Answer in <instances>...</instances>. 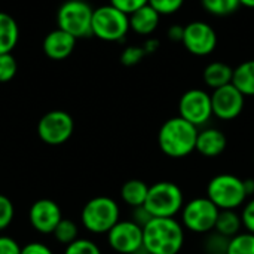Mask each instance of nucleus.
<instances>
[{"mask_svg":"<svg viewBox=\"0 0 254 254\" xmlns=\"http://www.w3.org/2000/svg\"><path fill=\"white\" fill-rule=\"evenodd\" d=\"M185 246V228L174 217H153L143 228V247L149 254H179Z\"/></svg>","mask_w":254,"mask_h":254,"instance_id":"1","label":"nucleus"},{"mask_svg":"<svg viewBox=\"0 0 254 254\" xmlns=\"http://www.w3.org/2000/svg\"><path fill=\"white\" fill-rule=\"evenodd\" d=\"M198 128L180 116L171 118L162 124L158 132V144L164 155L173 159H182L195 152Z\"/></svg>","mask_w":254,"mask_h":254,"instance_id":"2","label":"nucleus"},{"mask_svg":"<svg viewBox=\"0 0 254 254\" xmlns=\"http://www.w3.org/2000/svg\"><path fill=\"white\" fill-rule=\"evenodd\" d=\"M121 220V207L110 196H95L89 199L80 213L82 226L94 235H107Z\"/></svg>","mask_w":254,"mask_h":254,"instance_id":"3","label":"nucleus"},{"mask_svg":"<svg viewBox=\"0 0 254 254\" xmlns=\"http://www.w3.org/2000/svg\"><path fill=\"white\" fill-rule=\"evenodd\" d=\"M219 210H238L247 201L244 180L238 176L222 173L207 183L205 195Z\"/></svg>","mask_w":254,"mask_h":254,"instance_id":"4","label":"nucleus"},{"mask_svg":"<svg viewBox=\"0 0 254 254\" xmlns=\"http://www.w3.org/2000/svg\"><path fill=\"white\" fill-rule=\"evenodd\" d=\"M185 205V193L174 182H156L149 186L144 208L152 217H176Z\"/></svg>","mask_w":254,"mask_h":254,"instance_id":"5","label":"nucleus"},{"mask_svg":"<svg viewBox=\"0 0 254 254\" xmlns=\"http://www.w3.org/2000/svg\"><path fill=\"white\" fill-rule=\"evenodd\" d=\"M94 9L83 0L64 1L57 13V25L74 39L92 36Z\"/></svg>","mask_w":254,"mask_h":254,"instance_id":"6","label":"nucleus"},{"mask_svg":"<svg viewBox=\"0 0 254 254\" xmlns=\"http://www.w3.org/2000/svg\"><path fill=\"white\" fill-rule=\"evenodd\" d=\"M220 210L207 198L199 196L185 202L182 208V225L186 231L198 235H207L214 231Z\"/></svg>","mask_w":254,"mask_h":254,"instance_id":"7","label":"nucleus"},{"mask_svg":"<svg viewBox=\"0 0 254 254\" xmlns=\"http://www.w3.org/2000/svg\"><path fill=\"white\" fill-rule=\"evenodd\" d=\"M129 31V16L115 6L104 4L94 9L92 34L104 42H121Z\"/></svg>","mask_w":254,"mask_h":254,"instance_id":"8","label":"nucleus"},{"mask_svg":"<svg viewBox=\"0 0 254 254\" xmlns=\"http://www.w3.org/2000/svg\"><path fill=\"white\" fill-rule=\"evenodd\" d=\"M74 131V121L64 110L45 113L37 124L39 138L49 146H60L70 140Z\"/></svg>","mask_w":254,"mask_h":254,"instance_id":"9","label":"nucleus"},{"mask_svg":"<svg viewBox=\"0 0 254 254\" xmlns=\"http://www.w3.org/2000/svg\"><path fill=\"white\" fill-rule=\"evenodd\" d=\"M179 116L196 128L204 127L213 118L211 94L204 89H189L179 101Z\"/></svg>","mask_w":254,"mask_h":254,"instance_id":"10","label":"nucleus"},{"mask_svg":"<svg viewBox=\"0 0 254 254\" xmlns=\"http://www.w3.org/2000/svg\"><path fill=\"white\" fill-rule=\"evenodd\" d=\"M110 249L118 254H134L143 247V228L135 222L119 220L107 234Z\"/></svg>","mask_w":254,"mask_h":254,"instance_id":"11","label":"nucleus"},{"mask_svg":"<svg viewBox=\"0 0 254 254\" xmlns=\"http://www.w3.org/2000/svg\"><path fill=\"white\" fill-rule=\"evenodd\" d=\"M185 48L198 57L210 55L217 46V34L211 25L204 21H192L185 25L183 34Z\"/></svg>","mask_w":254,"mask_h":254,"instance_id":"12","label":"nucleus"},{"mask_svg":"<svg viewBox=\"0 0 254 254\" xmlns=\"http://www.w3.org/2000/svg\"><path fill=\"white\" fill-rule=\"evenodd\" d=\"M213 116L220 121H234L237 119L246 106V97L232 85L217 88L211 94Z\"/></svg>","mask_w":254,"mask_h":254,"instance_id":"13","label":"nucleus"},{"mask_svg":"<svg viewBox=\"0 0 254 254\" xmlns=\"http://www.w3.org/2000/svg\"><path fill=\"white\" fill-rule=\"evenodd\" d=\"M63 219L60 205L52 199H37L28 210V222L31 228L43 235H52Z\"/></svg>","mask_w":254,"mask_h":254,"instance_id":"14","label":"nucleus"},{"mask_svg":"<svg viewBox=\"0 0 254 254\" xmlns=\"http://www.w3.org/2000/svg\"><path fill=\"white\" fill-rule=\"evenodd\" d=\"M76 40L77 39H74L71 34L57 27V30H52L43 39V52L54 61H63L74 51Z\"/></svg>","mask_w":254,"mask_h":254,"instance_id":"15","label":"nucleus"},{"mask_svg":"<svg viewBox=\"0 0 254 254\" xmlns=\"http://www.w3.org/2000/svg\"><path fill=\"white\" fill-rule=\"evenodd\" d=\"M228 146V138L223 131L217 128H202L198 131L195 150L205 158L220 156Z\"/></svg>","mask_w":254,"mask_h":254,"instance_id":"16","label":"nucleus"},{"mask_svg":"<svg viewBox=\"0 0 254 254\" xmlns=\"http://www.w3.org/2000/svg\"><path fill=\"white\" fill-rule=\"evenodd\" d=\"M159 19L161 15L150 4H146L129 15V30L140 36H149L158 28Z\"/></svg>","mask_w":254,"mask_h":254,"instance_id":"17","label":"nucleus"},{"mask_svg":"<svg viewBox=\"0 0 254 254\" xmlns=\"http://www.w3.org/2000/svg\"><path fill=\"white\" fill-rule=\"evenodd\" d=\"M232 77H234V68L222 61L210 63L202 71V79L205 85L213 91L232 83Z\"/></svg>","mask_w":254,"mask_h":254,"instance_id":"18","label":"nucleus"},{"mask_svg":"<svg viewBox=\"0 0 254 254\" xmlns=\"http://www.w3.org/2000/svg\"><path fill=\"white\" fill-rule=\"evenodd\" d=\"M147 192H149V185L146 182L138 180V179H131L122 185L121 198L128 207L137 208V207L144 205L146 198H147Z\"/></svg>","mask_w":254,"mask_h":254,"instance_id":"19","label":"nucleus"},{"mask_svg":"<svg viewBox=\"0 0 254 254\" xmlns=\"http://www.w3.org/2000/svg\"><path fill=\"white\" fill-rule=\"evenodd\" d=\"M19 39V28L13 16L0 12V54H10Z\"/></svg>","mask_w":254,"mask_h":254,"instance_id":"20","label":"nucleus"},{"mask_svg":"<svg viewBox=\"0 0 254 254\" xmlns=\"http://www.w3.org/2000/svg\"><path fill=\"white\" fill-rule=\"evenodd\" d=\"M232 85L244 97H254V60L244 61L234 68Z\"/></svg>","mask_w":254,"mask_h":254,"instance_id":"21","label":"nucleus"},{"mask_svg":"<svg viewBox=\"0 0 254 254\" xmlns=\"http://www.w3.org/2000/svg\"><path fill=\"white\" fill-rule=\"evenodd\" d=\"M243 220L241 214L237 213V210H220L214 231L226 238H234L238 234L243 232Z\"/></svg>","mask_w":254,"mask_h":254,"instance_id":"22","label":"nucleus"},{"mask_svg":"<svg viewBox=\"0 0 254 254\" xmlns=\"http://www.w3.org/2000/svg\"><path fill=\"white\" fill-rule=\"evenodd\" d=\"M52 235H54V238L60 244L68 246V244H71L73 241H76L79 238V228H77V225L73 220L63 219L58 223V226L55 228V231H54Z\"/></svg>","mask_w":254,"mask_h":254,"instance_id":"23","label":"nucleus"},{"mask_svg":"<svg viewBox=\"0 0 254 254\" xmlns=\"http://www.w3.org/2000/svg\"><path fill=\"white\" fill-rule=\"evenodd\" d=\"M202 7L214 16H228L241 4L240 0H201Z\"/></svg>","mask_w":254,"mask_h":254,"instance_id":"24","label":"nucleus"},{"mask_svg":"<svg viewBox=\"0 0 254 254\" xmlns=\"http://www.w3.org/2000/svg\"><path fill=\"white\" fill-rule=\"evenodd\" d=\"M226 254H254V234L243 231L231 238Z\"/></svg>","mask_w":254,"mask_h":254,"instance_id":"25","label":"nucleus"},{"mask_svg":"<svg viewBox=\"0 0 254 254\" xmlns=\"http://www.w3.org/2000/svg\"><path fill=\"white\" fill-rule=\"evenodd\" d=\"M229 238L220 235L216 231H211L210 234H207L205 243H204V249L208 254H220L228 252V246H229Z\"/></svg>","mask_w":254,"mask_h":254,"instance_id":"26","label":"nucleus"},{"mask_svg":"<svg viewBox=\"0 0 254 254\" xmlns=\"http://www.w3.org/2000/svg\"><path fill=\"white\" fill-rule=\"evenodd\" d=\"M64 254H103L100 247L88 240V238H77L76 241H73L71 244L65 246Z\"/></svg>","mask_w":254,"mask_h":254,"instance_id":"27","label":"nucleus"},{"mask_svg":"<svg viewBox=\"0 0 254 254\" xmlns=\"http://www.w3.org/2000/svg\"><path fill=\"white\" fill-rule=\"evenodd\" d=\"M18 70L16 60L10 54H0V83L9 82L15 77Z\"/></svg>","mask_w":254,"mask_h":254,"instance_id":"28","label":"nucleus"},{"mask_svg":"<svg viewBox=\"0 0 254 254\" xmlns=\"http://www.w3.org/2000/svg\"><path fill=\"white\" fill-rule=\"evenodd\" d=\"M15 217L13 202L3 193H0V231H4L10 226Z\"/></svg>","mask_w":254,"mask_h":254,"instance_id":"29","label":"nucleus"},{"mask_svg":"<svg viewBox=\"0 0 254 254\" xmlns=\"http://www.w3.org/2000/svg\"><path fill=\"white\" fill-rule=\"evenodd\" d=\"M149 4L162 16L176 13L185 4V0H149Z\"/></svg>","mask_w":254,"mask_h":254,"instance_id":"30","label":"nucleus"},{"mask_svg":"<svg viewBox=\"0 0 254 254\" xmlns=\"http://www.w3.org/2000/svg\"><path fill=\"white\" fill-rule=\"evenodd\" d=\"M144 57H146V52L143 46H128L121 54V63L127 67H131V65L138 64Z\"/></svg>","mask_w":254,"mask_h":254,"instance_id":"31","label":"nucleus"},{"mask_svg":"<svg viewBox=\"0 0 254 254\" xmlns=\"http://www.w3.org/2000/svg\"><path fill=\"white\" fill-rule=\"evenodd\" d=\"M110 4L129 16L140 7L149 4V0H110Z\"/></svg>","mask_w":254,"mask_h":254,"instance_id":"32","label":"nucleus"},{"mask_svg":"<svg viewBox=\"0 0 254 254\" xmlns=\"http://www.w3.org/2000/svg\"><path fill=\"white\" fill-rule=\"evenodd\" d=\"M241 220H243V228L247 232L254 234V198H252L249 202H246L243 205Z\"/></svg>","mask_w":254,"mask_h":254,"instance_id":"33","label":"nucleus"},{"mask_svg":"<svg viewBox=\"0 0 254 254\" xmlns=\"http://www.w3.org/2000/svg\"><path fill=\"white\" fill-rule=\"evenodd\" d=\"M22 247L16 240L7 235H0V254H21Z\"/></svg>","mask_w":254,"mask_h":254,"instance_id":"34","label":"nucleus"},{"mask_svg":"<svg viewBox=\"0 0 254 254\" xmlns=\"http://www.w3.org/2000/svg\"><path fill=\"white\" fill-rule=\"evenodd\" d=\"M21 254H54V252L46 244L33 241V243H28L22 247Z\"/></svg>","mask_w":254,"mask_h":254,"instance_id":"35","label":"nucleus"},{"mask_svg":"<svg viewBox=\"0 0 254 254\" xmlns=\"http://www.w3.org/2000/svg\"><path fill=\"white\" fill-rule=\"evenodd\" d=\"M152 214L143 207H137V208H132V216H131V220L135 222L137 225H140L141 228H144L150 220H152Z\"/></svg>","mask_w":254,"mask_h":254,"instance_id":"36","label":"nucleus"},{"mask_svg":"<svg viewBox=\"0 0 254 254\" xmlns=\"http://www.w3.org/2000/svg\"><path fill=\"white\" fill-rule=\"evenodd\" d=\"M167 34H168V39H171L174 42H182L183 40V34H185V27L183 25H179V24L171 25L168 28V33Z\"/></svg>","mask_w":254,"mask_h":254,"instance_id":"37","label":"nucleus"},{"mask_svg":"<svg viewBox=\"0 0 254 254\" xmlns=\"http://www.w3.org/2000/svg\"><path fill=\"white\" fill-rule=\"evenodd\" d=\"M143 49H144L146 55L156 52V51L159 49V40H158V39H155V37H149V39L144 42V45H143Z\"/></svg>","mask_w":254,"mask_h":254,"instance_id":"38","label":"nucleus"},{"mask_svg":"<svg viewBox=\"0 0 254 254\" xmlns=\"http://www.w3.org/2000/svg\"><path fill=\"white\" fill-rule=\"evenodd\" d=\"M244 189L247 196H253L254 195V179H244Z\"/></svg>","mask_w":254,"mask_h":254,"instance_id":"39","label":"nucleus"},{"mask_svg":"<svg viewBox=\"0 0 254 254\" xmlns=\"http://www.w3.org/2000/svg\"><path fill=\"white\" fill-rule=\"evenodd\" d=\"M240 4L246 7H254V0H240Z\"/></svg>","mask_w":254,"mask_h":254,"instance_id":"40","label":"nucleus"},{"mask_svg":"<svg viewBox=\"0 0 254 254\" xmlns=\"http://www.w3.org/2000/svg\"><path fill=\"white\" fill-rule=\"evenodd\" d=\"M253 162H254V153H253Z\"/></svg>","mask_w":254,"mask_h":254,"instance_id":"41","label":"nucleus"},{"mask_svg":"<svg viewBox=\"0 0 254 254\" xmlns=\"http://www.w3.org/2000/svg\"><path fill=\"white\" fill-rule=\"evenodd\" d=\"M220 254H226V253H220Z\"/></svg>","mask_w":254,"mask_h":254,"instance_id":"42","label":"nucleus"},{"mask_svg":"<svg viewBox=\"0 0 254 254\" xmlns=\"http://www.w3.org/2000/svg\"><path fill=\"white\" fill-rule=\"evenodd\" d=\"M83 1H86V0H83Z\"/></svg>","mask_w":254,"mask_h":254,"instance_id":"43","label":"nucleus"}]
</instances>
